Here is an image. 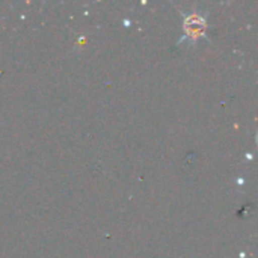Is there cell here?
Here are the masks:
<instances>
[{"label":"cell","instance_id":"cell-1","mask_svg":"<svg viewBox=\"0 0 258 258\" xmlns=\"http://www.w3.org/2000/svg\"><path fill=\"white\" fill-rule=\"evenodd\" d=\"M183 30H184V35L181 38V42L197 44L200 39L207 38L209 24H207V20L200 12H192L184 17Z\"/></svg>","mask_w":258,"mask_h":258}]
</instances>
